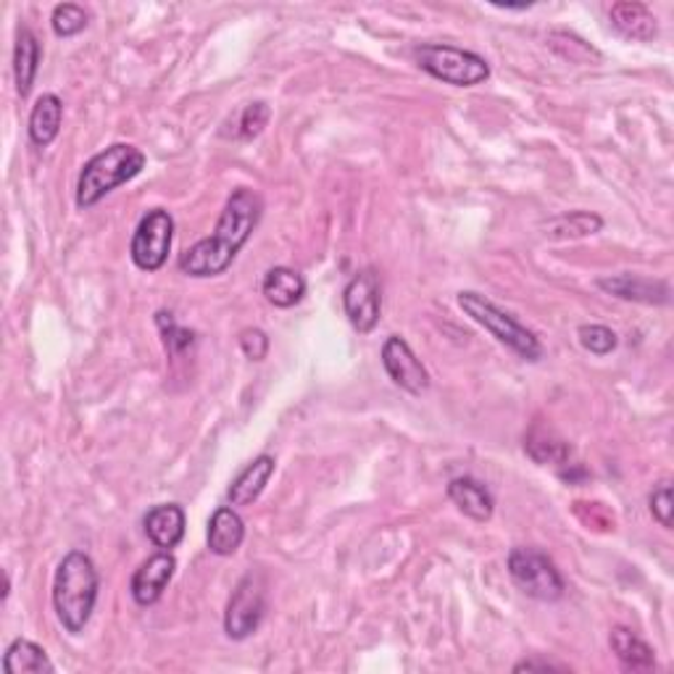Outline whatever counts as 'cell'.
<instances>
[{"instance_id": "obj_18", "label": "cell", "mask_w": 674, "mask_h": 674, "mask_svg": "<svg viewBox=\"0 0 674 674\" xmlns=\"http://www.w3.org/2000/svg\"><path fill=\"white\" fill-rule=\"evenodd\" d=\"M608 19H612L614 30H617L619 35L638 43L653 40L659 32L656 16H653L643 3H614L612 11H608Z\"/></svg>"}, {"instance_id": "obj_6", "label": "cell", "mask_w": 674, "mask_h": 674, "mask_svg": "<svg viewBox=\"0 0 674 674\" xmlns=\"http://www.w3.org/2000/svg\"><path fill=\"white\" fill-rule=\"evenodd\" d=\"M509 574L522 593L535 601H559L563 595V577L546 554L535 548H514L509 554Z\"/></svg>"}, {"instance_id": "obj_8", "label": "cell", "mask_w": 674, "mask_h": 674, "mask_svg": "<svg viewBox=\"0 0 674 674\" xmlns=\"http://www.w3.org/2000/svg\"><path fill=\"white\" fill-rule=\"evenodd\" d=\"M264 612H267V590L258 574H245L237 582L230 604L224 612V632L232 640H245L262 625Z\"/></svg>"}, {"instance_id": "obj_30", "label": "cell", "mask_w": 674, "mask_h": 674, "mask_svg": "<svg viewBox=\"0 0 674 674\" xmlns=\"http://www.w3.org/2000/svg\"><path fill=\"white\" fill-rule=\"evenodd\" d=\"M240 348H243V353L248 356L251 361H264L269 353V337L264 329L248 327L240 333Z\"/></svg>"}, {"instance_id": "obj_22", "label": "cell", "mask_w": 674, "mask_h": 674, "mask_svg": "<svg viewBox=\"0 0 674 674\" xmlns=\"http://www.w3.org/2000/svg\"><path fill=\"white\" fill-rule=\"evenodd\" d=\"M37 69H40V43H37L35 32L32 30H19L16 35V48H14V80H16V93L22 98H27L32 84H35Z\"/></svg>"}, {"instance_id": "obj_9", "label": "cell", "mask_w": 674, "mask_h": 674, "mask_svg": "<svg viewBox=\"0 0 674 674\" xmlns=\"http://www.w3.org/2000/svg\"><path fill=\"white\" fill-rule=\"evenodd\" d=\"M342 309L359 333H372L382 314V288L374 269H364L342 290Z\"/></svg>"}, {"instance_id": "obj_31", "label": "cell", "mask_w": 674, "mask_h": 674, "mask_svg": "<svg viewBox=\"0 0 674 674\" xmlns=\"http://www.w3.org/2000/svg\"><path fill=\"white\" fill-rule=\"evenodd\" d=\"M535 670H563V666H556V664H548V661H520V664L514 666V672H535Z\"/></svg>"}, {"instance_id": "obj_27", "label": "cell", "mask_w": 674, "mask_h": 674, "mask_svg": "<svg viewBox=\"0 0 674 674\" xmlns=\"http://www.w3.org/2000/svg\"><path fill=\"white\" fill-rule=\"evenodd\" d=\"M155 324H159L161 335H164L168 353H183L193 346V340H196V335H193L190 329L179 327L168 311H159V314H155Z\"/></svg>"}, {"instance_id": "obj_15", "label": "cell", "mask_w": 674, "mask_h": 674, "mask_svg": "<svg viewBox=\"0 0 674 674\" xmlns=\"http://www.w3.org/2000/svg\"><path fill=\"white\" fill-rule=\"evenodd\" d=\"M449 498L464 516L475 522H488L496 511L490 490L475 477H456L449 483Z\"/></svg>"}, {"instance_id": "obj_28", "label": "cell", "mask_w": 674, "mask_h": 674, "mask_svg": "<svg viewBox=\"0 0 674 674\" xmlns=\"http://www.w3.org/2000/svg\"><path fill=\"white\" fill-rule=\"evenodd\" d=\"M269 116L271 112L264 101H256V103H251V106H245L243 119H240V138L251 140V138H256V135H262V129L267 127Z\"/></svg>"}, {"instance_id": "obj_13", "label": "cell", "mask_w": 674, "mask_h": 674, "mask_svg": "<svg viewBox=\"0 0 674 674\" xmlns=\"http://www.w3.org/2000/svg\"><path fill=\"white\" fill-rule=\"evenodd\" d=\"M142 524H146L148 541H151L155 548L172 550L183 543L187 520H185V511L179 509L177 503H161L148 511Z\"/></svg>"}, {"instance_id": "obj_17", "label": "cell", "mask_w": 674, "mask_h": 674, "mask_svg": "<svg viewBox=\"0 0 674 674\" xmlns=\"http://www.w3.org/2000/svg\"><path fill=\"white\" fill-rule=\"evenodd\" d=\"M262 290L271 306L293 309L295 303H301L303 295H306V280H303L301 271L290 267H275L264 275Z\"/></svg>"}, {"instance_id": "obj_11", "label": "cell", "mask_w": 674, "mask_h": 674, "mask_svg": "<svg viewBox=\"0 0 674 674\" xmlns=\"http://www.w3.org/2000/svg\"><path fill=\"white\" fill-rule=\"evenodd\" d=\"M174 572H177V559L168 550H161V554L142 561L132 577V599L140 606H153L164 595Z\"/></svg>"}, {"instance_id": "obj_3", "label": "cell", "mask_w": 674, "mask_h": 674, "mask_svg": "<svg viewBox=\"0 0 674 674\" xmlns=\"http://www.w3.org/2000/svg\"><path fill=\"white\" fill-rule=\"evenodd\" d=\"M142 168H146V153L140 148L129 142H114L82 166L80 183H77V206L93 209L116 187L138 177Z\"/></svg>"}, {"instance_id": "obj_4", "label": "cell", "mask_w": 674, "mask_h": 674, "mask_svg": "<svg viewBox=\"0 0 674 674\" xmlns=\"http://www.w3.org/2000/svg\"><path fill=\"white\" fill-rule=\"evenodd\" d=\"M458 306H462L469 319H475L479 327L488 329L498 342H503L506 348L522 356L524 361H537L543 356V346L533 329L516 322V316H511L509 311L498 309L490 298L479 295L475 290H464V293H458Z\"/></svg>"}, {"instance_id": "obj_29", "label": "cell", "mask_w": 674, "mask_h": 674, "mask_svg": "<svg viewBox=\"0 0 674 674\" xmlns=\"http://www.w3.org/2000/svg\"><path fill=\"white\" fill-rule=\"evenodd\" d=\"M672 485L670 483H661L656 490L651 492V514L653 520H656L664 530H672Z\"/></svg>"}, {"instance_id": "obj_19", "label": "cell", "mask_w": 674, "mask_h": 674, "mask_svg": "<svg viewBox=\"0 0 674 674\" xmlns=\"http://www.w3.org/2000/svg\"><path fill=\"white\" fill-rule=\"evenodd\" d=\"M608 646L617 653L621 666L630 672H651L656 666V656H653V648L640 640L630 627H614L608 635Z\"/></svg>"}, {"instance_id": "obj_16", "label": "cell", "mask_w": 674, "mask_h": 674, "mask_svg": "<svg viewBox=\"0 0 674 674\" xmlns=\"http://www.w3.org/2000/svg\"><path fill=\"white\" fill-rule=\"evenodd\" d=\"M245 524L235 506H219L209 520V550L217 556H232L243 546Z\"/></svg>"}, {"instance_id": "obj_5", "label": "cell", "mask_w": 674, "mask_h": 674, "mask_svg": "<svg viewBox=\"0 0 674 674\" xmlns=\"http://www.w3.org/2000/svg\"><path fill=\"white\" fill-rule=\"evenodd\" d=\"M414 58H417L421 71L440 82L453 84V88H475L490 77V67L483 56L456 48V45H419V48H414Z\"/></svg>"}, {"instance_id": "obj_1", "label": "cell", "mask_w": 674, "mask_h": 674, "mask_svg": "<svg viewBox=\"0 0 674 674\" xmlns=\"http://www.w3.org/2000/svg\"><path fill=\"white\" fill-rule=\"evenodd\" d=\"M264 200L251 187H237L230 198H226L222 217H219L217 230L211 237L198 240L193 248H187L179 256V269L187 277H219L232 267L237 253L248 243L258 222H262Z\"/></svg>"}, {"instance_id": "obj_21", "label": "cell", "mask_w": 674, "mask_h": 674, "mask_svg": "<svg viewBox=\"0 0 674 674\" xmlns=\"http://www.w3.org/2000/svg\"><path fill=\"white\" fill-rule=\"evenodd\" d=\"M3 672L5 674H54L56 666H54V661L48 659V653H45L43 646L19 638L5 648Z\"/></svg>"}, {"instance_id": "obj_12", "label": "cell", "mask_w": 674, "mask_h": 674, "mask_svg": "<svg viewBox=\"0 0 674 674\" xmlns=\"http://www.w3.org/2000/svg\"><path fill=\"white\" fill-rule=\"evenodd\" d=\"M599 288L604 293L621 298V301L648 303V306H664L670 303V284L664 280H648L640 275H617L599 280Z\"/></svg>"}, {"instance_id": "obj_25", "label": "cell", "mask_w": 674, "mask_h": 674, "mask_svg": "<svg viewBox=\"0 0 674 674\" xmlns=\"http://www.w3.org/2000/svg\"><path fill=\"white\" fill-rule=\"evenodd\" d=\"M90 16L82 5L77 3H61L54 9V16H50V27L58 37H74L88 27Z\"/></svg>"}, {"instance_id": "obj_10", "label": "cell", "mask_w": 674, "mask_h": 674, "mask_svg": "<svg viewBox=\"0 0 674 674\" xmlns=\"http://www.w3.org/2000/svg\"><path fill=\"white\" fill-rule=\"evenodd\" d=\"M382 367H385L387 377H391L400 391L421 395L430 387V374L421 361L417 359V353L411 351V346L404 340V337L391 335L382 346Z\"/></svg>"}, {"instance_id": "obj_7", "label": "cell", "mask_w": 674, "mask_h": 674, "mask_svg": "<svg viewBox=\"0 0 674 674\" xmlns=\"http://www.w3.org/2000/svg\"><path fill=\"white\" fill-rule=\"evenodd\" d=\"M174 240V219L164 209L148 211L140 219L138 230L132 235L129 245V256H132L135 267L142 271H159L168 262V251H172Z\"/></svg>"}, {"instance_id": "obj_14", "label": "cell", "mask_w": 674, "mask_h": 674, "mask_svg": "<svg viewBox=\"0 0 674 674\" xmlns=\"http://www.w3.org/2000/svg\"><path fill=\"white\" fill-rule=\"evenodd\" d=\"M275 456H258L253 458V462L245 466L240 475L232 479L230 490H226V498H230L232 506H251L258 501V496H262L264 488L269 485L271 475H275Z\"/></svg>"}, {"instance_id": "obj_20", "label": "cell", "mask_w": 674, "mask_h": 674, "mask_svg": "<svg viewBox=\"0 0 674 674\" xmlns=\"http://www.w3.org/2000/svg\"><path fill=\"white\" fill-rule=\"evenodd\" d=\"M63 119V103L58 95L45 93L37 98L30 114V140L37 148H48L50 142L58 138V129H61Z\"/></svg>"}, {"instance_id": "obj_23", "label": "cell", "mask_w": 674, "mask_h": 674, "mask_svg": "<svg viewBox=\"0 0 674 674\" xmlns=\"http://www.w3.org/2000/svg\"><path fill=\"white\" fill-rule=\"evenodd\" d=\"M524 451H527L537 464L554 466H569V456H572L569 443H563L554 430H546V427H533V432L524 440Z\"/></svg>"}, {"instance_id": "obj_2", "label": "cell", "mask_w": 674, "mask_h": 674, "mask_svg": "<svg viewBox=\"0 0 674 674\" xmlns=\"http://www.w3.org/2000/svg\"><path fill=\"white\" fill-rule=\"evenodd\" d=\"M101 577L93 559L82 550H69L56 569L54 580V608L63 630L80 635L93 617L98 601Z\"/></svg>"}, {"instance_id": "obj_24", "label": "cell", "mask_w": 674, "mask_h": 674, "mask_svg": "<svg viewBox=\"0 0 674 674\" xmlns=\"http://www.w3.org/2000/svg\"><path fill=\"white\" fill-rule=\"evenodd\" d=\"M601 226H604V219L599 217V213H590V211H572V213H563V217L550 219L546 224V235L554 240H567V237H585V235H595V232H601Z\"/></svg>"}, {"instance_id": "obj_26", "label": "cell", "mask_w": 674, "mask_h": 674, "mask_svg": "<svg viewBox=\"0 0 674 674\" xmlns=\"http://www.w3.org/2000/svg\"><path fill=\"white\" fill-rule=\"evenodd\" d=\"M577 337H580V346L593 356H608L619 346L617 333L604 324H582Z\"/></svg>"}]
</instances>
